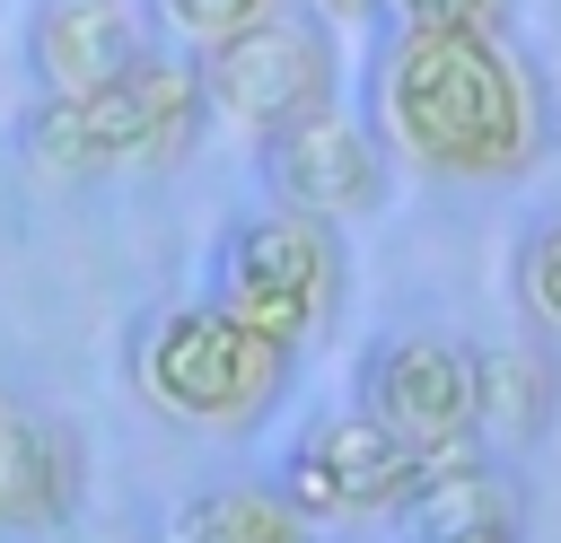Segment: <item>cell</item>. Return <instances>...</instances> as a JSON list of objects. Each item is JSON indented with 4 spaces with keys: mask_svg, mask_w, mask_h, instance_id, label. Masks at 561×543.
Returning a JSON list of instances; mask_svg holds the SVG:
<instances>
[{
    "mask_svg": "<svg viewBox=\"0 0 561 543\" xmlns=\"http://www.w3.org/2000/svg\"><path fill=\"white\" fill-rule=\"evenodd\" d=\"M359 114H368V131L386 140L394 166L438 175V184H517L561 140L552 79L517 35L377 26Z\"/></svg>",
    "mask_w": 561,
    "mask_h": 543,
    "instance_id": "6da1fadb",
    "label": "cell"
},
{
    "mask_svg": "<svg viewBox=\"0 0 561 543\" xmlns=\"http://www.w3.org/2000/svg\"><path fill=\"white\" fill-rule=\"evenodd\" d=\"M123 368H131V394H140L158 420L210 429V438L263 429V420L280 412L289 377H298V359H289L280 342H263L254 324H237L210 289H202V298L149 307V315L131 324Z\"/></svg>",
    "mask_w": 561,
    "mask_h": 543,
    "instance_id": "7a4b0ae2",
    "label": "cell"
},
{
    "mask_svg": "<svg viewBox=\"0 0 561 543\" xmlns=\"http://www.w3.org/2000/svg\"><path fill=\"white\" fill-rule=\"evenodd\" d=\"M210 298L237 324H254L263 342H280L289 359H307L351 307V245L333 219L263 201V210L228 219V236L210 254Z\"/></svg>",
    "mask_w": 561,
    "mask_h": 543,
    "instance_id": "3957f363",
    "label": "cell"
},
{
    "mask_svg": "<svg viewBox=\"0 0 561 543\" xmlns=\"http://www.w3.org/2000/svg\"><path fill=\"white\" fill-rule=\"evenodd\" d=\"M193 70H202L210 123H228L245 149L272 140V131H289V123H307V114H324V105H342V79H351L342 35L316 26L298 0L280 18L228 35L219 53H193Z\"/></svg>",
    "mask_w": 561,
    "mask_h": 543,
    "instance_id": "277c9868",
    "label": "cell"
},
{
    "mask_svg": "<svg viewBox=\"0 0 561 543\" xmlns=\"http://www.w3.org/2000/svg\"><path fill=\"white\" fill-rule=\"evenodd\" d=\"M359 412L377 429H394L403 447H456L482 438V342L438 333V324H403L377 333L359 359Z\"/></svg>",
    "mask_w": 561,
    "mask_h": 543,
    "instance_id": "5b68a950",
    "label": "cell"
},
{
    "mask_svg": "<svg viewBox=\"0 0 561 543\" xmlns=\"http://www.w3.org/2000/svg\"><path fill=\"white\" fill-rule=\"evenodd\" d=\"M430 455H438V447H430ZM430 455L403 447L394 429H377V420L351 403V412L316 420V429L280 455L272 490H280L307 525H368V517H403V508H412Z\"/></svg>",
    "mask_w": 561,
    "mask_h": 543,
    "instance_id": "8992f818",
    "label": "cell"
},
{
    "mask_svg": "<svg viewBox=\"0 0 561 543\" xmlns=\"http://www.w3.org/2000/svg\"><path fill=\"white\" fill-rule=\"evenodd\" d=\"M254 175L280 210H307V219H333V228L377 219L394 201V158H386V140L368 131V114L351 96L272 131V140H254Z\"/></svg>",
    "mask_w": 561,
    "mask_h": 543,
    "instance_id": "52a82bcc",
    "label": "cell"
},
{
    "mask_svg": "<svg viewBox=\"0 0 561 543\" xmlns=\"http://www.w3.org/2000/svg\"><path fill=\"white\" fill-rule=\"evenodd\" d=\"M88 499V447L18 385H0V534H53Z\"/></svg>",
    "mask_w": 561,
    "mask_h": 543,
    "instance_id": "ba28073f",
    "label": "cell"
},
{
    "mask_svg": "<svg viewBox=\"0 0 561 543\" xmlns=\"http://www.w3.org/2000/svg\"><path fill=\"white\" fill-rule=\"evenodd\" d=\"M149 44L140 0H35L26 18V79L35 96H88Z\"/></svg>",
    "mask_w": 561,
    "mask_h": 543,
    "instance_id": "9c48e42d",
    "label": "cell"
},
{
    "mask_svg": "<svg viewBox=\"0 0 561 543\" xmlns=\"http://www.w3.org/2000/svg\"><path fill=\"white\" fill-rule=\"evenodd\" d=\"M123 70L88 96H35L18 123V158L35 175L61 184H96V175H131V96H114Z\"/></svg>",
    "mask_w": 561,
    "mask_h": 543,
    "instance_id": "30bf717a",
    "label": "cell"
},
{
    "mask_svg": "<svg viewBox=\"0 0 561 543\" xmlns=\"http://www.w3.org/2000/svg\"><path fill=\"white\" fill-rule=\"evenodd\" d=\"M123 96H131V175H167V166H184V158L202 149L210 96H202L193 53H175V44L149 35V44L123 61Z\"/></svg>",
    "mask_w": 561,
    "mask_h": 543,
    "instance_id": "8fae6325",
    "label": "cell"
},
{
    "mask_svg": "<svg viewBox=\"0 0 561 543\" xmlns=\"http://www.w3.org/2000/svg\"><path fill=\"white\" fill-rule=\"evenodd\" d=\"M561 420V359L552 342H500L482 350V438L535 447Z\"/></svg>",
    "mask_w": 561,
    "mask_h": 543,
    "instance_id": "7c38bea8",
    "label": "cell"
},
{
    "mask_svg": "<svg viewBox=\"0 0 561 543\" xmlns=\"http://www.w3.org/2000/svg\"><path fill=\"white\" fill-rule=\"evenodd\" d=\"M167 543H316V525L272 482H210L175 508Z\"/></svg>",
    "mask_w": 561,
    "mask_h": 543,
    "instance_id": "4fadbf2b",
    "label": "cell"
},
{
    "mask_svg": "<svg viewBox=\"0 0 561 543\" xmlns=\"http://www.w3.org/2000/svg\"><path fill=\"white\" fill-rule=\"evenodd\" d=\"M280 9H289V0H140L149 35L175 44V53H219L228 35H245V26L280 18Z\"/></svg>",
    "mask_w": 561,
    "mask_h": 543,
    "instance_id": "5bb4252c",
    "label": "cell"
},
{
    "mask_svg": "<svg viewBox=\"0 0 561 543\" xmlns=\"http://www.w3.org/2000/svg\"><path fill=\"white\" fill-rule=\"evenodd\" d=\"M508 289H517L526 324H535L543 342H561V210L526 219V236H517V254H508Z\"/></svg>",
    "mask_w": 561,
    "mask_h": 543,
    "instance_id": "9a60e30c",
    "label": "cell"
},
{
    "mask_svg": "<svg viewBox=\"0 0 561 543\" xmlns=\"http://www.w3.org/2000/svg\"><path fill=\"white\" fill-rule=\"evenodd\" d=\"M526 0H386V26L412 35H517Z\"/></svg>",
    "mask_w": 561,
    "mask_h": 543,
    "instance_id": "2e32d148",
    "label": "cell"
},
{
    "mask_svg": "<svg viewBox=\"0 0 561 543\" xmlns=\"http://www.w3.org/2000/svg\"><path fill=\"white\" fill-rule=\"evenodd\" d=\"M298 9H307L316 26H333L342 44H351V35H377V26H386V0H298Z\"/></svg>",
    "mask_w": 561,
    "mask_h": 543,
    "instance_id": "e0dca14e",
    "label": "cell"
},
{
    "mask_svg": "<svg viewBox=\"0 0 561 543\" xmlns=\"http://www.w3.org/2000/svg\"><path fill=\"white\" fill-rule=\"evenodd\" d=\"M412 543H526V534L517 517H500V525H456V534H412Z\"/></svg>",
    "mask_w": 561,
    "mask_h": 543,
    "instance_id": "ac0fdd59",
    "label": "cell"
}]
</instances>
